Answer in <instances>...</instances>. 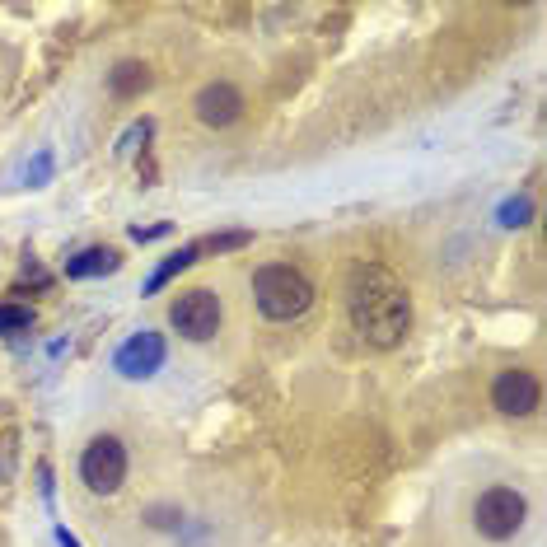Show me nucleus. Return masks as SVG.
Returning <instances> with one entry per match:
<instances>
[{
  "mask_svg": "<svg viewBox=\"0 0 547 547\" xmlns=\"http://www.w3.org/2000/svg\"><path fill=\"white\" fill-rule=\"evenodd\" d=\"M351 323L375 351H393L412 332V295L393 276L370 267V272H360L356 290H351Z\"/></svg>",
  "mask_w": 547,
  "mask_h": 547,
  "instance_id": "f257e3e1",
  "label": "nucleus"
},
{
  "mask_svg": "<svg viewBox=\"0 0 547 547\" xmlns=\"http://www.w3.org/2000/svg\"><path fill=\"white\" fill-rule=\"evenodd\" d=\"M253 300H258L262 318L272 323H290V318H304L309 304H314V281L290 267V262H267L253 272Z\"/></svg>",
  "mask_w": 547,
  "mask_h": 547,
  "instance_id": "f03ea898",
  "label": "nucleus"
},
{
  "mask_svg": "<svg viewBox=\"0 0 547 547\" xmlns=\"http://www.w3.org/2000/svg\"><path fill=\"white\" fill-rule=\"evenodd\" d=\"M524 519H529V501H524L515 487H487L473 501V524H477L482 538H491V543L515 538V533L524 529Z\"/></svg>",
  "mask_w": 547,
  "mask_h": 547,
  "instance_id": "7ed1b4c3",
  "label": "nucleus"
},
{
  "mask_svg": "<svg viewBox=\"0 0 547 547\" xmlns=\"http://www.w3.org/2000/svg\"><path fill=\"white\" fill-rule=\"evenodd\" d=\"M220 318H225V309H220V295L206 286H192V290H178L169 304V328L178 332V337H188V342H211L220 332Z\"/></svg>",
  "mask_w": 547,
  "mask_h": 547,
  "instance_id": "20e7f679",
  "label": "nucleus"
},
{
  "mask_svg": "<svg viewBox=\"0 0 547 547\" xmlns=\"http://www.w3.org/2000/svg\"><path fill=\"white\" fill-rule=\"evenodd\" d=\"M80 482L94 496H113L127 482V445L117 435H94L80 454Z\"/></svg>",
  "mask_w": 547,
  "mask_h": 547,
  "instance_id": "39448f33",
  "label": "nucleus"
},
{
  "mask_svg": "<svg viewBox=\"0 0 547 547\" xmlns=\"http://www.w3.org/2000/svg\"><path fill=\"white\" fill-rule=\"evenodd\" d=\"M164 356H169V346H164L159 332H131L127 342L117 346L113 370L122 379H150V375L164 370Z\"/></svg>",
  "mask_w": 547,
  "mask_h": 547,
  "instance_id": "423d86ee",
  "label": "nucleus"
},
{
  "mask_svg": "<svg viewBox=\"0 0 547 547\" xmlns=\"http://www.w3.org/2000/svg\"><path fill=\"white\" fill-rule=\"evenodd\" d=\"M538 398H543V389H538V379L529 370H501L496 384H491V407L501 417H533Z\"/></svg>",
  "mask_w": 547,
  "mask_h": 547,
  "instance_id": "0eeeda50",
  "label": "nucleus"
},
{
  "mask_svg": "<svg viewBox=\"0 0 547 547\" xmlns=\"http://www.w3.org/2000/svg\"><path fill=\"white\" fill-rule=\"evenodd\" d=\"M239 117H244V94L225 85V80H216V85H206L197 94V122H206V127H230Z\"/></svg>",
  "mask_w": 547,
  "mask_h": 547,
  "instance_id": "6e6552de",
  "label": "nucleus"
},
{
  "mask_svg": "<svg viewBox=\"0 0 547 547\" xmlns=\"http://www.w3.org/2000/svg\"><path fill=\"white\" fill-rule=\"evenodd\" d=\"M122 267V253L117 248H85V253H75L71 262H66V276H75V281H85V276H108Z\"/></svg>",
  "mask_w": 547,
  "mask_h": 547,
  "instance_id": "1a4fd4ad",
  "label": "nucleus"
},
{
  "mask_svg": "<svg viewBox=\"0 0 547 547\" xmlns=\"http://www.w3.org/2000/svg\"><path fill=\"white\" fill-rule=\"evenodd\" d=\"M145 85H150V71H145L141 61H117L113 71H108V89H113L117 99H136Z\"/></svg>",
  "mask_w": 547,
  "mask_h": 547,
  "instance_id": "9d476101",
  "label": "nucleus"
},
{
  "mask_svg": "<svg viewBox=\"0 0 547 547\" xmlns=\"http://www.w3.org/2000/svg\"><path fill=\"white\" fill-rule=\"evenodd\" d=\"M197 258H202V248H197V244L178 248L173 258H164V262H159V267H155V276L145 281V290H159V286H169L173 276H178V272H188V267H192V262H197Z\"/></svg>",
  "mask_w": 547,
  "mask_h": 547,
  "instance_id": "9b49d317",
  "label": "nucleus"
},
{
  "mask_svg": "<svg viewBox=\"0 0 547 547\" xmlns=\"http://www.w3.org/2000/svg\"><path fill=\"white\" fill-rule=\"evenodd\" d=\"M496 220H501L505 230H524V225L533 220V197H510V202H501Z\"/></svg>",
  "mask_w": 547,
  "mask_h": 547,
  "instance_id": "f8f14e48",
  "label": "nucleus"
},
{
  "mask_svg": "<svg viewBox=\"0 0 547 547\" xmlns=\"http://www.w3.org/2000/svg\"><path fill=\"white\" fill-rule=\"evenodd\" d=\"M29 328H33L29 304H0V337H10V332H29Z\"/></svg>",
  "mask_w": 547,
  "mask_h": 547,
  "instance_id": "ddd939ff",
  "label": "nucleus"
},
{
  "mask_svg": "<svg viewBox=\"0 0 547 547\" xmlns=\"http://www.w3.org/2000/svg\"><path fill=\"white\" fill-rule=\"evenodd\" d=\"M248 244V234L244 230H234V234H211V239H202V253H225V248H244Z\"/></svg>",
  "mask_w": 547,
  "mask_h": 547,
  "instance_id": "4468645a",
  "label": "nucleus"
},
{
  "mask_svg": "<svg viewBox=\"0 0 547 547\" xmlns=\"http://www.w3.org/2000/svg\"><path fill=\"white\" fill-rule=\"evenodd\" d=\"M10 463H15V435H0V482L10 477Z\"/></svg>",
  "mask_w": 547,
  "mask_h": 547,
  "instance_id": "2eb2a0df",
  "label": "nucleus"
},
{
  "mask_svg": "<svg viewBox=\"0 0 547 547\" xmlns=\"http://www.w3.org/2000/svg\"><path fill=\"white\" fill-rule=\"evenodd\" d=\"M145 136H150V122H141V127H131L127 136H122V145H117V150H131V145L145 141Z\"/></svg>",
  "mask_w": 547,
  "mask_h": 547,
  "instance_id": "dca6fc26",
  "label": "nucleus"
},
{
  "mask_svg": "<svg viewBox=\"0 0 547 547\" xmlns=\"http://www.w3.org/2000/svg\"><path fill=\"white\" fill-rule=\"evenodd\" d=\"M57 543H61V547H80V543H75V538H71V533H66V529H57Z\"/></svg>",
  "mask_w": 547,
  "mask_h": 547,
  "instance_id": "f3484780",
  "label": "nucleus"
}]
</instances>
